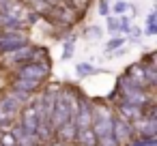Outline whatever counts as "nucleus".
Segmentation results:
<instances>
[{
  "label": "nucleus",
  "mask_w": 157,
  "mask_h": 146,
  "mask_svg": "<svg viewBox=\"0 0 157 146\" xmlns=\"http://www.w3.org/2000/svg\"><path fill=\"white\" fill-rule=\"evenodd\" d=\"M26 43H28V39H26L24 32H20V30H2V35H0V54H11V52L20 50Z\"/></svg>",
  "instance_id": "nucleus-1"
},
{
  "label": "nucleus",
  "mask_w": 157,
  "mask_h": 146,
  "mask_svg": "<svg viewBox=\"0 0 157 146\" xmlns=\"http://www.w3.org/2000/svg\"><path fill=\"white\" fill-rule=\"evenodd\" d=\"M17 73H20V77H28V80H37V82H41V80H45V77L50 75V65L28 60V62L20 65Z\"/></svg>",
  "instance_id": "nucleus-2"
},
{
  "label": "nucleus",
  "mask_w": 157,
  "mask_h": 146,
  "mask_svg": "<svg viewBox=\"0 0 157 146\" xmlns=\"http://www.w3.org/2000/svg\"><path fill=\"white\" fill-rule=\"evenodd\" d=\"M48 15H52V17H54L58 24H63V26H71V24H75V22H78V17H80V15H78V13H75L67 2H65V0H60L56 7H52Z\"/></svg>",
  "instance_id": "nucleus-3"
},
{
  "label": "nucleus",
  "mask_w": 157,
  "mask_h": 146,
  "mask_svg": "<svg viewBox=\"0 0 157 146\" xmlns=\"http://www.w3.org/2000/svg\"><path fill=\"white\" fill-rule=\"evenodd\" d=\"M112 137H114V142H129V137H131L129 122L123 118H114L112 120Z\"/></svg>",
  "instance_id": "nucleus-4"
},
{
  "label": "nucleus",
  "mask_w": 157,
  "mask_h": 146,
  "mask_svg": "<svg viewBox=\"0 0 157 146\" xmlns=\"http://www.w3.org/2000/svg\"><path fill=\"white\" fill-rule=\"evenodd\" d=\"M33 54H35V47L26 43V45H22L20 50L11 52V60H13V62H20V65H24V62L33 60Z\"/></svg>",
  "instance_id": "nucleus-5"
},
{
  "label": "nucleus",
  "mask_w": 157,
  "mask_h": 146,
  "mask_svg": "<svg viewBox=\"0 0 157 146\" xmlns=\"http://www.w3.org/2000/svg\"><path fill=\"white\" fill-rule=\"evenodd\" d=\"M39 84L41 82H37V80H28V77H17V82L13 84V88L15 90H20V92H35V90H39Z\"/></svg>",
  "instance_id": "nucleus-6"
},
{
  "label": "nucleus",
  "mask_w": 157,
  "mask_h": 146,
  "mask_svg": "<svg viewBox=\"0 0 157 146\" xmlns=\"http://www.w3.org/2000/svg\"><path fill=\"white\" fill-rule=\"evenodd\" d=\"M75 133H78L75 137L80 140V144H82V146H95V144H97V135H95V131H93L90 127L78 129Z\"/></svg>",
  "instance_id": "nucleus-7"
},
{
  "label": "nucleus",
  "mask_w": 157,
  "mask_h": 146,
  "mask_svg": "<svg viewBox=\"0 0 157 146\" xmlns=\"http://www.w3.org/2000/svg\"><path fill=\"white\" fill-rule=\"evenodd\" d=\"M22 5L26 7V9H30V11H35V13H39V15H48L50 13V5L45 2V0H22Z\"/></svg>",
  "instance_id": "nucleus-8"
},
{
  "label": "nucleus",
  "mask_w": 157,
  "mask_h": 146,
  "mask_svg": "<svg viewBox=\"0 0 157 146\" xmlns=\"http://www.w3.org/2000/svg\"><path fill=\"white\" fill-rule=\"evenodd\" d=\"M0 26H2V30H20V32L26 28L24 22L15 20V17H9V15H0Z\"/></svg>",
  "instance_id": "nucleus-9"
},
{
  "label": "nucleus",
  "mask_w": 157,
  "mask_h": 146,
  "mask_svg": "<svg viewBox=\"0 0 157 146\" xmlns=\"http://www.w3.org/2000/svg\"><path fill=\"white\" fill-rule=\"evenodd\" d=\"M65 2L78 13V15H82L86 9H88V5H90V0H65Z\"/></svg>",
  "instance_id": "nucleus-10"
},
{
  "label": "nucleus",
  "mask_w": 157,
  "mask_h": 146,
  "mask_svg": "<svg viewBox=\"0 0 157 146\" xmlns=\"http://www.w3.org/2000/svg\"><path fill=\"white\" fill-rule=\"evenodd\" d=\"M116 30H118V32H125V35H127V32L131 30L129 17H125V15H123V17H116Z\"/></svg>",
  "instance_id": "nucleus-11"
},
{
  "label": "nucleus",
  "mask_w": 157,
  "mask_h": 146,
  "mask_svg": "<svg viewBox=\"0 0 157 146\" xmlns=\"http://www.w3.org/2000/svg\"><path fill=\"white\" fill-rule=\"evenodd\" d=\"M73 41H75V37H71L69 41H65V52H63V58L65 60H69L73 56Z\"/></svg>",
  "instance_id": "nucleus-12"
},
{
  "label": "nucleus",
  "mask_w": 157,
  "mask_h": 146,
  "mask_svg": "<svg viewBox=\"0 0 157 146\" xmlns=\"http://www.w3.org/2000/svg\"><path fill=\"white\" fill-rule=\"evenodd\" d=\"M75 71H78V75H80V77H86V75H88V73H93L95 69H93V65L82 62V65H78V69H75Z\"/></svg>",
  "instance_id": "nucleus-13"
},
{
  "label": "nucleus",
  "mask_w": 157,
  "mask_h": 146,
  "mask_svg": "<svg viewBox=\"0 0 157 146\" xmlns=\"http://www.w3.org/2000/svg\"><path fill=\"white\" fill-rule=\"evenodd\" d=\"M123 41H125V37H116V39H110L108 43H105V50L110 52V50H116V47H121L123 45Z\"/></svg>",
  "instance_id": "nucleus-14"
},
{
  "label": "nucleus",
  "mask_w": 157,
  "mask_h": 146,
  "mask_svg": "<svg viewBox=\"0 0 157 146\" xmlns=\"http://www.w3.org/2000/svg\"><path fill=\"white\" fill-rule=\"evenodd\" d=\"M99 35H101L99 26H88L86 28V39H99Z\"/></svg>",
  "instance_id": "nucleus-15"
},
{
  "label": "nucleus",
  "mask_w": 157,
  "mask_h": 146,
  "mask_svg": "<svg viewBox=\"0 0 157 146\" xmlns=\"http://www.w3.org/2000/svg\"><path fill=\"white\" fill-rule=\"evenodd\" d=\"M17 142H15V137L11 135V133H5L2 137H0V146H15Z\"/></svg>",
  "instance_id": "nucleus-16"
},
{
  "label": "nucleus",
  "mask_w": 157,
  "mask_h": 146,
  "mask_svg": "<svg viewBox=\"0 0 157 146\" xmlns=\"http://www.w3.org/2000/svg\"><path fill=\"white\" fill-rule=\"evenodd\" d=\"M129 9V5L125 2V0H118V2H114V13H125Z\"/></svg>",
  "instance_id": "nucleus-17"
},
{
  "label": "nucleus",
  "mask_w": 157,
  "mask_h": 146,
  "mask_svg": "<svg viewBox=\"0 0 157 146\" xmlns=\"http://www.w3.org/2000/svg\"><path fill=\"white\" fill-rule=\"evenodd\" d=\"M110 13V5H108V0H101L99 2V15H108Z\"/></svg>",
  "instance_id": "nucleus-18"
},
{
  "label": "nucleus",
  "mask_w": 157,
  "mask_h": 146,
  "mask_svg": "<svg viewBox=\"0 0 157 146\" xmlns=\"http://www.w3.org/2000/svg\"><path fill=\"white\" fill-rule=\"evenodd\" d=\"M108 28L110 32H116V20H108Z\"/></svg>",
  "instance_id": "nucleus-19"
},
{
  "label": "nucleus",
  "mask_w": 157,
  "mask_h": 146,
  "mask_svg": "<svg viewBox=\"0 0 157 146\" xmlns=\"http://www.w3.org/2000/svg\"><path fill=\"white\" fill-rule=\"evenodd\" d=\"M129 32H131V41L138 43V41H140V32H138V30H129Z\"/></svg>",
  "instance_id": "nucleus-20"
},
{
  "label": "nucleus",
  "mask_w": 157,
  "mask_h": 146,
  "mask_svg": "<svg viewBox=\"0 0 157 146\" xmlns=\"http://www.w3.org/2000/svg\"><path fill=\"white\" fill-rule=\"evenodd\" d=\"M146 22H148V26H155V13H151V15L146 17Z\"/></svg>",
  "instance_id": "nucleus-21"
},
{
  "label": "nucleus",
  "mask_w": 157,
  "mask_h": 146,
  "mask_svg": "<svg viewBox=\"0 0 157 146\" xmlns=\"http://www.w3.org/2000/svg\"><path fill=\"white\" fill-rule=\"evenodd\" d=\"M155 32H157V26H148L146 28V35H155Z\"/></svg>",
  "instance_id": "nucleus-22"
}]
</instances>
